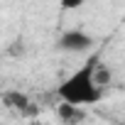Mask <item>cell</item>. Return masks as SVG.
<instances>
[{
	"mask_svg": "<svg viewBox=\"0 0 125 125\" xmlns=\"http://www.w3.org/2000/svg\"><path fill=\"white\" fill-rule=\"evenodd\" d=\"M86 3V0H59V5L64 8V10H76V8H81Z\"/></svg>",
	"mask_w": 125,
	"mask_h": 125,
	"instance_id": "4",
	"label": "cell"
},
{
	"mask_svg": "<svg viewBox=\"0 0 125 125\" xmlns=\"http://www.w3.org/2000/svg\"><path fill=\"white\" fill-rule=\"evenodd\" d=\"M88 47H93V37L83 30H66V32H61L59 39H56V49L61 52H86Z\"/></svg>",
	"mask_w": 125,
	"mask_h": 125,
	"instance_id": "2",
	"label": "cell"
},
{
	"mask_svg": "<svg viewBox=\"0 0 125 125\" xmlns=\"http://www.w3.org/2000/svg\"><path fill=\"white\" fill-rule=\"evenodd\" d=\"M98 56H91L81 69H76L69 79H64L56 88V96L61 98V103H71V105H93L101 101L103 96V86L96 79V69H98Z\"/></svg>",
	"mask_w": 125,
	"mask_h": 125,
	"instance_id": "1",
	"label": "cell"
},
{
	"mask_svg": "<svg viewBox=\"0 0 125 125\" xmlns=\"http://www.w3.org/2000/svg\"><path fill=\"white\" fill-rule=\"evenodd\" d=\"M96 79H98V83L105 88V86H108V81H110V71H108L103 64H98V69H96Z\"/></svg>",
	"mask_w": 125,
	"mask_h": 125,
	"instance_id": "3",
	"label": "cell"
}]
</instances>
